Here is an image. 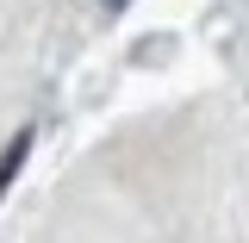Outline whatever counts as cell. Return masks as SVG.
Returning a JSON list of instances; mask_svg holds the SVG:
<instances>
[{
    "mask_svg": "<svg viewBox=\"0 0 249 243\" xmlns=\"http://www.w3.org/2000/svg\"><path fill=\"white\" fill-rule=\"evenodd\" d=\"M31 144H37V125H19V131H13V144L0 150V200L13 193V181H19V168H25Z\"/></svg>",
    "mask_w": 249,
    "mask_h": 243,
    "instance_id": "obj_1",
    "label": "cell"
}]
</instances>
